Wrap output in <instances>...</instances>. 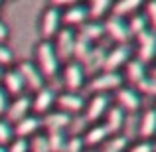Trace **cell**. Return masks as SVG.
Instances as JSON below:
<instances>
[{
  "instance_id": "9a60e30c",
  "label": "cell",
  "mask_w": 156,
  "mask_h": 152,
  "mask_svg": "<svg viewBox=\"0 0 156 152\" xmlns=\"http://www.w3.org/2000/svg\"><path fill=\"white\" fill-rule=\"evenodd\" d=\"M55 103L59 105V109L63 111V113H79V111L85 109V99L81 95H77V93H63V95H59L55 99Z\"/></svg>"
},
{
  "instance_id": "d6a6232c",
  "label": "cell",
  "mask_w": 156,
  "mask_h": 152,
  "mask_svg": "<svg viewBox=\"0 0 156 152\" xmlns=\"http://www.w3.org/2000/svg\"><path fill=\"white\" fill-rule=\"evenodd\" d=\"M6 152H30V142L26 138H18L16 136L10 144L6 146Z\"/></svg>"
},
{
  "instance_id": "603a6c76",
  "label": "cell",
  "mask_w": 156,
  "mask_h": 152,
  "mask_svg": "<svg viewBox=\"0 0 156 152\" xmlns=\"http://www.w3.org/2000/svg\"><path fill=\"white\" fill-rule=\"evenodd\" d=\"M81 30H79V36H83L85 40H89V42H97L99 38H103V34H105V28H103V24H99V22H85L83 26H79Z\"/></svg>"
},
{
  "instance_id": "3957f363",
  "label": "cell",
  "mask_w": 156,
  "mask_h": 152,
  "mask_svg": "<svg viewBox=\"0 0 156 152\" xmlns=\"http://www.w3.org/2000/svg\"><path fill=\"white\" fill-rule=\"evenodd\" d=\"M121 87H122L121 73H107V71H101L89 83V91L97 93V95H105V93L113 91V89H121Z\"/></svg>"
},
{
  "instance_id": "44dd1931",
  "label": "cell",
  "mask_w": 156,
  "mask_h": 152,
  "mask_svg": "<svg viewBox=\"0 0 156 152\" xmlns=\"http://www.w3.org/2000/svg\"><path fill=\"white\" fill-rule=\"evenodd\" d=\"M109 134L111 133H109V129H107L105 125H93L91 129L85 133L83 144L85 146H97V144H101V142H105Z\"/></svg>"
},
{
  "instance_id": "4dcf8cb0",
  "label": "cell",
  "mask_w": 156,
  "mask_h": 152,
  "mask_svg": "<svg viewBox=\"0 0 156 152\" xmlns=\"http://www.w3.org/2000/svg\"><path fill=\"white\" fill-rule=\"evenodd\" d=\"M14 136V129L6 118H0V146H8Z\"/></svg>"
},
{
  "instance_id": "7bdbcfd3",
  "label": "cell",
  "mask_w": 156,
  "mask_h": 152,
  "mask_svg": "<svg viewBox=\"0 0 156 152\" xmlns=\"http://www.w3.org/2000/svg\"><path fill=\"white\" fill-rule=\"evenodd\" d=\"M152 146H154V152H156V142H154V144H152Z\"/></svg>"
},
{
  "instance_id": "8d00e7d4",
  "label": "cell",
  "mask_w": 156,
  "mask_h": 152,
  "mask_svg": "<svg viewBox=\"0 0 156 152\" xmlns=\"http://www.w3.org/2000/svg\"><path fill=\"white\" fill-rule=\"evenodd\" d=\"M12 61V51L4 44H0V65H10Z\"/></svg>"
},
{
  "instance_id": "60d3db41",
  "label": "cell",
  "mask_w": 156,
  "mask_h": 152,
  "mask_svg": "<svg viewBox=\"0 0 156 152\" xmlns=\"http://www.w3.org/2000/svg\"><path fill=\"white\" fill-rule=\"evenodd\" d=\"M2 75H4V71H2V65H0V81H2Z\"/></svg>"
},
{
  "instance_id": "6da1fadb",
  "label": "cell",
  "mask_w": 156,
  "mask_h": 152,
  "mask_svg": "<svg viewBox=\"0 0 156 152\" xmlns=\"http://www.w3.org/2000/svg\"><path fill=\"white\" fill-rule=\"evenodd\" d=\"M36 59H38V69L44 77L51 79L57 75L59 71V59H57V53L53 50V44L48 40H42L36 48Z\"/></svg>"
},
{
  "instance_id": "d6986e66",
  "label": "cell",
  "mask_w": 156,
  "mask_h": 152,
  "mask_svg": "<svg viewBox=\"0 0 156 152\" xmlns=\"http://www.w3.org/2000/svg\"><path fill=\"white\" fill-rule=\"evenodd\" d=\"M138 134L142 140H148L156 134V109H148L144 111L140 118V126H138Z\"/></svg>"
},
{
  "instance_id": "7c38bea8",
  "label": "cell",
  "mask_w": 156,
  "mask_h": 152,
  "mask_svg": "<svg viewBox=\"0 0 156 152\" xmlns=\"http://www.w3.org/2000/svg\"><path fill=\"white\" fill-rule=\"evenodd\" d=\"M109 111V95H95L85 105V118L89 122H97Z\"/></svg>"
},
{
  "instance_id": "e575fe53",
  "label": "cell",
  "mask_w": 156,
  "mask_h": 152,
  "mask_svg": "<svg viewBox=\"0 0 156 152\" xmlns=\"http://www.w3.org/2000/svg\"><path fill=\"white\" fill-rule=\"evenodd\" d=\"M83 138L79 136H73V138H67V144H65V150L63 152H83Z\"/></svg>"
},
{
  "instance_id": "7a4b0ae2",
  "label": "cell",
  "mask_w": 156,
  "mask_h": 152,
  "mask_svg": "<svg viewBox=\"0 0 156 152\" xmlns=\"http://www.w3.org/2000/svg\"><path fill=\"white\" fill-rule=\"evenodd\" d=\"M130 61V46L129 44H119L111 51H107L103 71L107 73H119V67H125Z\"/></svg>"
},
{
  "instance_id": "30bf717a",
  "label": "cell",
  "mask_w": 156,
  "mask_h": 152,
  "mask_svg": "<svg viewBox=\"0 0 156 152\" xmlns=\"http://www.w3.org/2000/svg\"><path fill=\"white\" fill-rule=\"evenodd\" d=\"M30 107H32V101H30V97L28 95H20V97H16L14 101L8 105V111H6V121L10 122H18V121H22L24 117H28L30 115Z\"/></svg>"
},
{
  "instance_id": "5bb4252c",
  "label": "cell",
  "mask_w": 156,
  "mask_h": 152,
  "mask_svg": "<svg viewBox=\"0 0 156 152\" xmlns=\"http://www.w3.org/2000/svg\"><path fill=\"white\" fill-rule=\"evenodd\" d=\"M69 122H71V115L63 113V111H53V113L46 115L42 125L46 126L48 134H50V133H63V129L69 126Z\"/></svg>"
},
{
  "instance_id": "f6af8a7d",
  "label": "cell",
  "mask_w": 156,
  "mask_h": 152,
  "mask_svg": "<svg viewBox=\"0 0 156 152\" xmlns=\"http://www.w3.org/2000/svg\"><path fill=\"white\" fill-rule=\"evenodd\" d=\"M0 8H2V2H0Z\"/></svg>"
},
{
  "instance_id": "1f68e13d",
  "label": "cell",
  "mask_w": 156,
  "mask_h": 152,
  "mask_svg": "<svg viewBox=\"0 0 156 152\" xmlns=\"http://www.w3.org/2000/svg\"><path fill=\"white\" fill-rule=\"evenodd\" d=\"M30 150L32 152H50V146H48V136H46V134H36L34 140L30 142Z\"/></svg>"
},
{
  "instance_id": "f546056e",
  "label": "cell",
  "mask_w": 156,
  "mask_h": 152,
  "mask_svg": "<svg viewBox=\"0 0 156 152\" xmlns=\"http://www.w3.org/2000/svg\"><path fill=\"white\" fill-rule=\"evenodd\" d=\"M126 146H129V138L122 136V134H115V136L105 144L103 152H125Z\"/></svg>"
},
{
  "instance_id": "ba28073f",
  "label": "cell",
  "mask_w": 156,
  "mask_h": 152,
  "mask_svg": "<svg viewBox=\"0 0 156 152\" xmlns=\"http://www.w3.org/2000/svg\"><path fill=\"white\" fill-rule=\"evenodd\" d=\"M63 81H65V87L69 89L71 93H75L77 89L83 87L85 83V71L81 67V63L77 61H69L63 69Z\"/></svg>"
},
{
  "instance_id": "d4e9b609",
  "label": "cell",
  "mask_w": 156,
  "mask_h": 152,
  "mask_svg": "<svg viewBox=\"0 0 156 152\" xmlns=\"http://www.w3.org/2000/svg\"><path fill=\"white\" fill-rule=\"evenodd\" d=\"M87 6V18H91V22H97L101 16H105L111 10L109 0H93V2L85 4Z\"/></svg>"
},
{
  "instance_id": "83f0119b",
  "label": "cell",
  "mask_w": 156,
  "mask_h": 152,
  "mask_svg": "<svg viewBox=\"0 0 156 152\" xmlns=\"http://www.w3.org/2000/svg\"><path fill=\"white\" fill-rule=\"evenodd\" d=\"M129 30H130V34L133 36H140V34H144L146 30H148V20H146V16L144 14H133L130 16V20L129 22Z\"/></svg>"
},
{
  "instance_id": "d590c367",
  "label": "cell",
  "mask_w": 156,
  "mask_h": 152,
  "mask_svg": "<svg viewBox=\"0 0 156 152\" xmlns=\"http://www.w3.org/2000/svg\"><path fill=\"white\" fill-rule=\"evenodd\" d=\"M144 16H146V20H148V24L152 26V30L156 32V0H152V2L146 4Z\"/></svg>"
},
{
  "instance_id": "ee69618b",
  "label": "cell",
  "mask_w": 156,
  "mask_h": 152,
  "mask_svg": "<svg viewBox=\"0 0 156 152\" xmlns=\"http://www.w3.org/2000/svg\"><path fill=\"white\" fill-rule=\"evenodd\" d=\"M154 77H156V69H154Z\"/></svg>"
},
{
  "instance_id": "4316f807",
  "label": "cell",
  "mask_w": 156,
  "mask_h": 152,
  "mask_svg": "<svg viewBox=\"0 0 156 152\" xmlns=\"http://www.w3.org/2000/svg\"><path fill=\"white\" fill-rule=\"evenodd\" d=\"M105 55H107V51L103 50V48H93V50H91V53L87 55V59H85L83 63H87V67L91 69V71H97V69H103Z\"/></svg>"
},
{
  "instance_id": "cb8c5ba5",
  "label": "cell",
  "mask_w": 156,
  "mask_h": 152,
  "mask_svg": "<svg viewBox=\"0 0 156 152\" xmlns=\"http://www.w3.org/2000/svg\"><path fill=\"white\" fill-rule=\"evenodd\" d=\"M113 8V16H117V18H122V16H133L136 14V10L140 8V2L138 0H119Z\"/></svg>"
},
{
  "instance_id": "4fadbf2b",
  "label": "cell",
  "mask_w": 156,
  "mask_h": 152,
  "mask_svg": "<svg viewBox=\"0 0 156 152\" xmlns=\"http://www.w3.org/2000/svg\"><path fill=\"white\" fill-rule=\"evenodd\" d=\"M61 18L67 24V28L71 26H83L87 22V6L85 4H77L73 2L71 6H67L63 12H61Z\"/></svg>"
},
{
  "instance_id": "836d02e7",
  "label": "cell",
  "mask_w": 156,
  "mask_h": 152,
  "mask_svg": "<svg viewBox=\"0 0 156 152\" xmlns=\"http://www.w3.org/2000/svg\"><path fill=\"white\" fill-rule=\"evenodd\" d=\"M138 89L146 95H156V77H146L142 83H138Z\"/></svg>"
},
{
  "instance_id": "7402d4cb",
  "label": "cell",
  "mask_w": 156,
  "mask_h": 152,
  "mask_svg": "<svg viewBox=\"0 0 156 152\" xmlns=\"http://www.w3.org/2000/svg\"><path fill=\"white\" fill-rule=\"evenodd\" d=\"M122 125H125V111L121 109V107H111L109 111H107V129H109L111 134H117L119 130L122 129Z\"/></svg>"
},
{
  "instance_id": "b9f144b4",
  "label": "cell",
  "mask_w": 156,
  "mask_h": 152,
  "mask_svg": "<svg viewBox=\"0 0 156 152\" xmlns=\"http://www.w3.org/2000/svg\"><path fill=\"white\" fill-rule=\"evenodd\" d=\"M0 152H6V146H0Z\"/></svg>"
},
{
  "instance_id": "ffe728a7",
  "label": "cell",
  "mask_w": 156,
  "mask_h": 152,
  "mask_svg": "<svg viewBox=\"0 0 156 152\" xmlns=\"http://www.w3.org/2000/svg\"><path fill=\"white\" fill-rule=\"evenodd\" d=\"M125 75L130 83H142L146 79V65L138 59H130L129 63L125 65Z\"/></svg>"
},
{
  "instance_id": "e0dca14e",
  "label": "cell",
  "mask_w": 156,
  "mask_h": 152,
  "mask_svg": "<svg viewBox=\"0 0 156 152\" xmlns=\"http://www.w3.org/2000/svg\"><path fill=\"white\" fill-rule=\"evenodd\" d=\"M2 81H4V91L8 93V95H22L24 91V79L22 75L18 73V69H8V71H4L2 75Z\"/></svg>"
},
{
  "instance_id": "74e56055",
  "label": "cell",
  "mask_w": 156,
  "mask_h": 152,
  "mask_svg": "<svg viewBox=\"0 0 156 152\" xmlns=\"http://www.w3.org/2000/svg\"><path fill=\"white\" fill-rule=\"evenodd\" d=\"M129 152H154V146L148 140H142V142H136Z\"/></svg>"
},
{
  "instance_id": "8992f818",
  "label": "cell",
  "mask_w": 156,
  "mask_h": 152,
  "mask_svg": "<svg viewBox=\"0 0 156 152\" xmlns=\"http://www.w3.org/2000/svg\"><path fill=\"white\" fill-rule=\"evenodd\" d=\"M18 73L22 75L24 85H26L28 89H32V91H36V93H38L40 89H44V75L40 73V69H38L36 63H32V61H20Z\"/></svg>"
},
{
  "instance_id": "2e32d148",
  "label": "cell",
  "mask_w": 156,
  "mask_h": 152,
  "mask_svg": "<svg viewBox=\"0 0 156 152\" xmlns=\"http://www.w3.org/2000/svg\"><path fill=\"white\" fill-rule=\"evenodd\" d=\"M53 103H55V93L51 91V89H40L38 93H36L34 101H32V109H34V113L38 115H46L48 111L53 107Z\"/></svg>"
},
{
  "instance_id": "8fae6325",
  "label": "cell",
  "mask_w": 156,
  "mask_h": 152,
  "mask_svg": "<svg viewBox=\"0 0 156 152\" xmlns=\"http://www.w3.org/2000/svg\"><path fill=\"white\" fill-rule=\"evenodd\" d=\"M117 103H119L117 107H121L122 111L134 113V111L140 109V95L133 87H121L117 89Z\"/></svg>"
},
{
  "instance_id": "f35d334b",
  "label": "cell",
  "mask_w": 156,
  "mask_h": 152,
  "mask_svg": "<svg viewBox=\"0 0 156 152\" xmlns=\"http://www.w3.org/2000/svg\"><path fill=\"white\" fill-rule=\"evenodd\" d=\"M8 105H10V101H8V93L0 87V115H6Z\"/></svg>"
},
{
  "instance_id": "ac0fdd59",
  "label": "cell",
  "mask_w": 156,
  "mask_h": 152,
  "mask_svg": "<svg viewBox=\"0 0 156 152\" xmlns=\"http://www.w3.org/2000/svg\"><path fill=\"white\" fill-rule=\"evenodd\" d=\"M40 126H42L40 118L34 117V115H28V117H24L22 121L16 122L14 133H16V136H18V138H28V136H32V134L38 133Z\"/></svg>"
},
{
  "instance_id": "9c48e42d",
  "label": "cell",
  "mask_w": 156,
  "mask_h": 152,
  "mask_svg": "<svg viewBox=\"0 0 156 152\" xmlns=\"http://www.w3.org/2000/svg\"><path fill=\"white\" fill-rule=\"evenodd\" d=\"M156 57V32L146 30L138 36V61L148 63Z\"/></svg>"
},
{
  "instance_id": "5b68a950",
  "label": "cell",
  "mask_w": 156,
  "mask_h": 152,
  "mask_svg": "<svg viewBox=\"0 0 156 152\" xmlns=\"http://www.w3.org/2000/svg\"><path fill=\"white\" fill-rule=\"evenodd\" d=\"M59 24H61V10L55 6H48L42 14V22H40V32H42L44 40H50L59 32Z\"/></svg>"
},
{
  "instance_id": "ab89813d",
  "label": "cell",
  "mask_w": 156,
  "mask_h": 152,
  "mask_svg": "<svg viewBox=\"0 0 156 152\" xmlns=\"http://www.w3.org/2000/svg\"><path fill=\"white\" fill-rule=\"evenodd\" d=\"M8 40V26L0 20V44H4Z\"/></svg>"
},
{
  "instance_id": "52a82bcc",
  "label": "cell",
  "mask_w": 156,
  "mask_h": 152,
  "mask_svg": "<svg viewBox=\"0 0 156 152\" xmlns=\"http://www.w3.org/2000/svg\"><path fill=\"white\" fill-rule=\"evenodd\" d=\"M105 32L119 44H126L130 40V30H129V24L125 22V18H117V16H109L103 24Z\"/></svg>"
},
{
  "instance_id": "277c9868",
  "label": "cell",
  "mask_w": 156,
  "mask_h": 152,
  "mask_svg": "<svg viewBox=\"0 0 156 152\" xmlns=\"http://www.w3.org/2000/svg\"><path fill=\"white\" fill-rule=\"evenodd\" d=\"M73 44H75V32L73 28H61L59 32L55 34V44H53V50L57 53V59H71L73 57Z\"/></svg>"
},
{
  "instance_id": "f1b7e54d",
  "label": "cell",
  "mask_w": 156,
  "mask_h": 152,
  "mask_svg": "<svg viewBox=\"0 0 156 152\" xmlns=\"http://www.w3.org/2000/svg\"><path fill=\"white\" fill-rule=\"evenodd\" d=\"M67 144V136L63 133H50L48 134V146L50 152H63Z\"/></svg>"
},
{
  "instance_id": "484cf974",
  "label": "cell",
  "mask_w": 156,
  "mask_h": 152,
  "mask_svg": "<svg viewBox=\"0 0 156 152\" xmlns=\"http://www.w3.org/2000/svg\"><path fill=\"white\" fill-rule=\"evenodd\" d=\"M93 50V44L89 42V40H85L83 36L75 34V44H73V57H75L77 61H85L87 59V55L91 53Z\"/></svg>"
}]
</instances>
